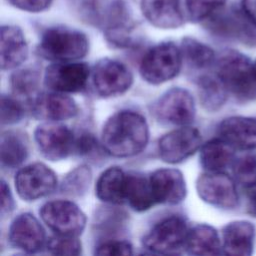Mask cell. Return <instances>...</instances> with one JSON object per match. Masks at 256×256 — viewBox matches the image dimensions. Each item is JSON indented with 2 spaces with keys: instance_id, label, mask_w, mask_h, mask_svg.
Masks as SVG:
<instances>
[{
  "instance_id": "obj_9",
  "label": "cell",
  "mask_w": 256,
  "mask_h": 256,
  "mask_svg": "<svg viewBox=\"0 0 256 256\" xmlns=\"http://www.w3.org/2000/svg\"><path fill=\"white\" fill-rule=\"evenodd\" d=\"M34 139L42 155L51 161L63 160L75 151L73 132L61 124L48 122L39 125L34 131Z\"/></svg>"
},
{
  "instance_id": "obj_26",
  "label": "cell",
  "mask_w": 256,
  "mask_h": 256,
  "mask_svg": "<svg viewBox=\"0 0 256 256\" xmlns=\"http://www.w3.org/2000/svg\"><path fill=\"white\" fill-rule=\"evenodd\" d=\"M1 165L13 169L20 166L28 156L27 141L23 135L8 131L1 136Z\"/></svg>"
},
{
  "instance_id": "obj_33",
  "label": "cell",
  "mask_w": 256,
  "mask_h": 256,
  "mask_svg": "<svg viewBox=\"0 0 256 256\" xmlns=\"http://www.w3.org/2000/svg\"><path fill=\"white\" fill-rule=\"evenodd\" d=\"M24 111L21 104L14 98L6 95L1 97V123L11 125L21 121Z\"/></svg>"
},
{
  "instance_id": "obj_18",
  "label": "cell",
  "mask_w": 256,
  "mask_h": 256,
  "mask_svg": "<svg viewBox=\"0 0 256 256\" xmlns=\"http://www.w3.org/2000/svg\"><path fill=\"white\" fill-rule=\"evenodd\" d=\"M218 133L221 139L235 149L251 150L256 148V119L232 116L224 119Z\"/></svg>"
},
{
  "instance_id": "obj_39",
  "label": "cell",
  "mask_w": 256,
  "mask_h": 256,
  "mask_svg": "<svg viewBox=\"0 0 256 256\" xmlns=\"http://www.w3.org/2000/svg\"><path fill=\"white\" fill-rule=\"evenodd\" d=\"M246 207L250 215L256 217V181L244 185Z\"/></svg>"
},
{
  "instance_id": "obj_21",
  "label": "cell",
  "mask_w": 256,
  "mask_h": 256,
  "mask_svg": "<svg viewBox=\"0 0 256 256\" xmlns=\"http://www.w3.org/2000/svg\"><path fill=\"white\" fill-rule=\"evenodd\" d=\"M28 56V46L20 28L1 27V68L10 70L21 65Z\"/></svg>"
},
{
  "instance_id": "obj_15",
  "label": "cell",
  "mask_w": 256,
  "mask_h": 256,
  "mask_svg": "<svg viewBox=\"0 0 256 256\" xmlns=\"http://www.w3.org/2000/svg\"><path fill=\"white\" fill-rule=\"evenodd\" d=\"M210 18V26L214 32L237 39L247 45H256V22L243 9L223 14L216 12Z\"/></svg>"
},
{
  "instance_id": "obj_2",
  "label": "cell",
  "mask_w": 256,
  "mask_h": 256,
  "mask_svg": "<svg viewBox=\"0 0 256 256\" xmlns=\"http://www.w3.org/2000/svg\"><path fill=\"white\" fill-rule=\"evenodd\" d=\"M217 77L238 100H256V72L254 64L245 55L225 52L217 62Z\"/></svg>"
},
{
  "instance_id": "obj_7",
  "label": "cell",
  "mask_w": 256,
  "mask_h": 256,
  "mask_svg": "<svg viewBox=\"0 0 256 256\" xmlns=\"http://www.w3.org/2000/svg\"><path fill=\"white\" fill-rule=\"evenodd\" d=\"M95 92L104 98L116 97L125 93L133 83L129 68L123 63L103 58L97 62L92 73Z\"/></svg>"
},
{
  "instance_id": "obj_27",
  "label": "cell",
  "mask_w": 256,
  "mask_h": 256,
  "mask_svg": "<svg viewBox=\"0 0 256 256\" xmlns=\"http://www.w3.org/2000/svg\"><path fill=\"white\" fill-rule=\"evenodd\" d=\"M199 100L204 109L210 112L219 110L227 98V90L219 79L201 76L197 82Z\"/></svg>"
},
{
  "instance_id": "obj_12",
  "label": "cell",
  "mask_w": 256,
  "mask_h": 256,
  "mask_svg": "<svg viewBox=\"0 0 256 256\" xmlns=\"http://www.w3.org/2000/svg\"><path fill=\"white\" fill-rule=\"evenodd\" d=\"M89 74V67L86 63L56 62L46 68L44 84L51 91L76 93L85 88Z\"/></svg>"
},
{
  "instance_id": "obj_8",
  "label": "cell",
  "mask_w": 256,
  "mask_h": 256,
  "mask_svg": "<svg viewBox=\"0 0 256 256\" xmlns=\"http://www.w3.org/2000/svg\"><path fill=\"white\" fill-rule=\"evenodd\" d=\"M57 187L54 171L43 163L29 164L18 170L15 188L25 201H35L51 194Z\"/></svg>"
},
{
  "instance_id": "obj_17",
  "label": "cell",
  "mask_w": 256,
  "mask_h": 256,
  "mask_svg": "<svg viewBox=\"0 0 256 256\" xmlns=\"http://www.w3.org/2000/svg\"><path fill=\"white\" fill-rule=\"evenodd\" d=\"M77 103L60 92L45 93L37 97L33 105L35 117L50 122L68 120L78 114Z\"/></svg>"
},
{
  "instance_id": "obj_24",
  "label": "cell",
  "mask_w": 256,
  "mask_h": 256,
  "mask_svg": "<svg viewBox=\"0 0 256 256\" xmlns=\"http://www.w3.org/2000/svg\"><path fill=\"white\" fill-rule=\"evenodd\" d=\"M234 150L223 139H212L201 147L200 163L207 171L223 172L233 163Z\"/></svg>"
},
{
  "instance_id": "obj_4",
  "label": "cell",
  "mask_w": 256,
  "mask_h": 256,
  "mask_svg": "<svg viewBox=\"0 0 256 256\" xmlns=\"http://www.w3.org/2000/svg\"><path fill=\"white\" fill-rule=\"evenodd\" d=\"M182 52L174 43H160L144 55L140 63L142 78L153 85L167 82L176 77L182 66Z\"/></svg>"
},
{
  "instance_id": "obj_14",
  "label": "cell",
  "mask_w": 256,
  "mask_h": 256,
  "mask_svg": "<svg viewBox=\"0 0 256 256\" xmlns=\"http://www.w3.org/2000/svg\"><path fill=\"white\" fill-rule=\"evenodd\" d=\"M10 244L27 253H36L46 244L45 231L31 213H22L13 219L9 227Z\"/></svg>"
},
{
  "instance_id": "obj_25",
  "label": "cell",
  "mask_w": 256,
  "mask_h": 256,
  "mask_svg": "<svg viewBox=\"0 0 256 256\" xmlns=\"http://www.w3.org/2000/svg\"><path fill=\"white\" fill-rule=\"evenodd\" d=\"M125 201L135 211H146L156 204L150 180L138 173L127 174Z\"/></svg>"
},
{
  "instance_id": "obj_37",
  "label": "cell",
  "mask_w": 256,
  "mask_h": 256,
  "mask_svg": "<svg viewBox=\"0 0 256 256\" xmlns=\"http://www.w3.org/2000/svg\"><path fill=\"white\" fill-rule=\"evenodd\" d=\"M14 208V201L8 184L2 180L1 181V216L4 218L9 215Z\"/></svg>"
},
{
  "instance_id": "obj_16",
  "label": "cell",
  "mask_w": 256,
  "mask_h": 256,
  "mask_svg": "<svg viewBox=\"0 0 256 256\" xmlns=\"http://www.w3.org/2000/svg\"><path fill=\"white\" fill-rule=\"evenodd\" d=\"M156 203L178 204L185 199L187 189L183 174L172 168H160L149 177Z\"/></svg>"
},
{
  "instance_id": "obj_11",
  "label": "cell",
  "mask_w": 256,
  "mask_h": 256,
  "mask_svg": "<svg viewBox=\"0 0 256 256\" xmlns=\"http://www.w3.org/2000/svg\"><path fill=\"white\" fill-rule=\"evenodd\" d=\"M196 189L199 197L212 206L232 209L238 204L236 185L233 179L223 172L208 171L200 175Z\"/></svg>"
},
{
  "instance_id": "obj_10",
  "label": "cell",
  "mask_w": 256,
  "mask_h": 256,
  "mask_svg": "<svg viewBox=\"0 0 256 256\" xmlns=\"http://www.w3.org/2000/svg\"><path fill=\"white\" fill-rule=\"evenodd\" d=\"M153 112L164 123L187 125L195 117V103L192 95L183 88H172L156 101Z\"/></svg>"
},
{
  "instance_id": "obj_19",
  "label": "cell",
  "mask_w": 256,
  "mask_h": 256,
  "mask_svg": "<svg viewBox=\"0 0 256 256\" xmlns=\"http://www.w3.org/2000/svg\"><path fill=\"white\" fill-rule=\"evenodd\" d=\"M143 16L153 26L175 29L183 24L179 0H141Z\"/></svg>"
},
{
  "instance_id": "obj_29",
  "label": "cell",
  "mask_w": 256,
  "mask_h": 256,
  "mask_svg": "<svg viewBox=\"0 0 256 256\" xmlns=\"http://www.w3.org/2000/svg\"><path fill=\"white\" fill-rule=\"evenodd\" d=\"M92 180V172L89 166L80 165L68 172L61 183L60 190L71 197H81L86 194Z\"/></svg>"
},
{
  "instance_id": "obj_20",
  "label": "cell",
  "mask_w": 256,
  "mask_h": 256,
  "mask_svg": "<svg viewBox=\"0 0 256 256\" xmlns=\"http://www.w3.org/2000/svg\"><path fill=\"white\" fill-rule=\"evenodd\" d=\"M255 229L248 221L230 222L223 228L222 249L225 254L249 256L253 251Z\"/></svg>"
},
{
  "instance_id": "obj_22",
  "label": "cell",
  "mask_w": 256,
  "mask_h": 256,
  "mask_svg": "<svg viewBox=\"0 0 256 256\" xmlns=\"http://www.w3.org/2000/svg\"><path fill=\"white\" fill-rule=\"evenodd\" d=\"M127 174L120 167H109L101 173L96 185V196L103 202L120 204L125 202Z\"/></svg>"
},
{
  "instance_id": "obj_40",
  "label": "cell",
  "mask_w": 256,
  "mask_h": 256,
  "mask_svg": "<svg viewBox=\"0 0 256 256\" xmlns=\"http://www.w3.org/2000/svg\"><path fill=\"white\" fill-rule=\"evenodd\" d=\"M243 10L256 22V0H243Z\"/></svg>"
},
{
  "instance_id": "obj_30",
  "label": "cell",
  "mask_w": 256,
  "mask_h": 256,
  "mask_svg": "<svg viewBox=\"0 0 256 256\" xmlns=\"http://www.w3.org/2000/svg\"><path fill=\"white\" fill-rule=\"evenodd\" d=\"M39 74L33 69L15 71L10 77V86L14 95L29 98L34 95L39 85Z\"/></svg>"
},
{
  "instance_id": "obj_6",
  "label": "cell",
  "mask_w": 256,
  "mask_h": 256,
  "mask_svg": "<svg viewBox=\"0 0 256 256\" xmlns=\"http://www.w3.org/2000/svg\"><path fill=\"white\" fill-rule=\"evenodd\" d=\"M188 227L180 216H170L156 223L143 238V246L155 253L168 254L185 245Z\"/></svg>"
},
{
  "instance_id": "obj_5",
  "label": "cell",
  "mask_w": 256,
  "mask_h": 256,
  "mask_svg": "<svg viewBox=\"0 0 256 256\" xmlns=\"http://www.w3.org/2000/svg\"><path fill=\"white\" fill-rule=\"evenodd\" d=\"M39 213L43 222L57 234L78 236L83 232L86 225L84 212L71 201L46 202Z\"/></svg>"
},
{
  "instance_id": "obj_31",
  "label": "cell",
  "mask_w": 256,
  "mask_h": 256,
  "mask_svg": "<svg viewBox=\"0 0 256 256\" xmlns=\"http://www.w3.org/2000/svg\"><path fill=\"white\" fill-rule=\"evenodd\" d=\"M225 0H186V9L191 21L209 19L224 5Z\"/></svg>"
},
{
  "instance_id": "obj_34",
  "label": "cell",
  "mask_w": 256,
  "mask_h": 256,
  "mask_svg": "<svg viewBox=\"0 0 256 256\" xmlns=\"http://www.w3.org/2000/svg\"><path fill=\"white\" fill-rule=\"evenodd\" d=\"M234 174L243 185L256 181V158L246 156L235 161Z\"/></svg>"
},
{
  "instance_id": "obj_38",
  "label": "cell",
  "mask_w": 256,
  "mask_h": 256,
  "mask_svg": "<svg viewBox=\"0 0 256 256\" xmlns=\"http://www.w3.org/2000/svg\"><path fill=\"white\" fill-rule=\"evenodd\" d=\"M96 140L92 135L84 133L75 140V152L80 155L88 154L93 151V149L96 147Z\"/></svg>"
},
{
  "instance_id": "obj_35",
  "label": "cell",
  "mask_w": 256,
  "mask_h": 256,
  "mask_svg": "<svg viewBox=\"0 0 256 256\" xmlns=\"http://www.w3.org/2000/svg\"><path fill=\"white\" fill-rule=\"evenodd\" d=\"M133 253L132 246L129 242L121 240H110L101 243L95 249V254L100 256H120L131 255Z\"/></svg>"
},
{
  "instance_id": "obj_28",
  "label": "cell",
  "mask_w": 256,
  "mask_h": 256,
  "mask_svg": "<svg viewBox=\"0 0 256 256\" xmlns=\"http://www.w3.org/2000/svg\"><path fill=\"white\" fill-rule=\"evenodd\" d=\"M183 58L194 68H206L215 58L214 51L207 45L193 38H184L181 44Z\"/></svg>"
},
{
  "instance_id": "obj_23",
  "label": "cell",
  "mask_w": 256,
  "mask_h": 256,
  "mask_svg": "<svg viewBox=\"0 0 256 256\" xmlns=\"http://www.w3.org/2000/svg\"><path fill=\"white\" fill-rule=\"evenodd\" d=\"M184 247L189 254L216 255L221 253L222 243L212 226L199 224L188 231Z\"/></svg>"
},
{
  "instance_id": "obj_3",
  "label": "cell",
  "mask_w": 256,
  "mask_h": 256,
  "mask_svg": "<svg viewBox=\"0 0 256 256\" xmlns=\"http://www.w3.org/2000/svg\"><path fill=\"white\" fill-rule=\"evenodd\" d=\"M89 50L87 36L75 29L52 27L44 31L37 51L50 61L67 62L83 58Z\"/></svg>"
},
{
  "instance_id": "obj_36",
  "label": "cell",
  "mask_w": 256,
  "mask_h": 256,
  "mask_svg": "<svg viewBox=\"0 0 256 256\" xmlns=\"http://www.w3.org/2000/svg\"><path fill=\"white\" fill-rule=\"evenodd\" d=\"M17 9L27 12H41L46 10L53 0H8Z\"/></svg>"
},
{
  "instance_id": "obj_13",
  "label": "cell",
  "mask_w": 256,
  "mask_h": 256,
  "mask_svg": "<svg viewBox=\"0 0 256 256\" xmlns=\"http://www.w3.org/2000/svg\"><path fill=\"white\" fill-rule=\"evenodd\" d=\"M201 146V134L193 127H181L164 134L158 141L159 157L166 163H180Z\"/></svg>"
},
{
  "instance_id": "obj_32",
  "label": "cell",
  "mask_w": 256,
  "mask_h": 256,
  "mask_svg": "<svg viewBox=\"0 0 256 256\" xmlns=\"http://www.w3.org/2000/svg\"><path fill=\"white\" fill-rule=\"evenodd\" d=\"M47 251L54 255H79L82 245L77 236L57 234L46 242Z\"/></svg>"
},
{
  "instance_id": "obj_41",
  "label": "cell",
  "mask_w": 256,
  "mask_h": 256,
  "mask_svg": "<svg viewBox=\"0 0 256 256\" xmlns=\"http://www.w3.org/2000/svg\"><path fill=\"white\" fill-rule=\"evenodd\" d=\"M254 68H255V72H256V62L254 63Z\"/></svg>"
},
{
  "instance_id": "obj_1",
  "label": "cell",
  "mask_w": 256,
  "mask_h": 256,
  "mask_svg": "<svg viewBox=\"0 0 256 256\" xmlns=\"http://www.w3.org/2000/svg\"><path fill=\"white\" fill-rule=\"evenodd\" d=\"M102 145L112 156L125 158L140 153L149 140V128L145 118L131 110H121L105 122Z\"/></svg>"
}]
</instances>
